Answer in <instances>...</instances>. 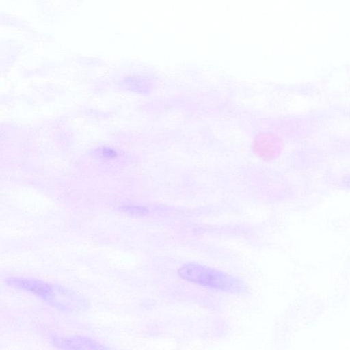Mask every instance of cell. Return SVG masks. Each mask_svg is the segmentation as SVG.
Wrapping results in <instances>:
<instances>
[{"mask_svg": "<svg viewBox=\"0 0 350 350\" xmlns=\"http://www.w3.org/2000/svg\"><path fill=\"white\" fill-rule=\"evenodd\" d=\"M178 274L189 282L217 291L236 294L244 293L247 291L245 284L241 279L198 263L182 265Z\"/></svg>", "mask_w": 350, "mask_h": 350, "instance_id": "6da1fadb", "label": "cell"}, {"mask_svg": "<svg viewBox=\"0 0 350 350\" xmlns=\"http://www.w3.org/2000/svg\"><path fill=\"white\" fill-rule=\"evenodd\" d=\"M94 153L96 156L103 159L115 158L118 155L115 150L109 147L99 148L95 150Z\"/></svg>", "mask_w": 350, "mask_h": 350, "instance_id": "277c9868", "label": "cell"}, {"mask_svg": "<svg viewBox=\"0 0 350 350\" xmlns=\"http://www.w3.org/2000/svg\"><path fill=\"white\" fill-rule=\"evenodd\" d=\"M118 209L126 214L133 216H144L149 212L148 208L145 206L133 204L122 205Z\"/></svg>", "mask_w": 350, "mask_h": 350, "instance_id": "3957f363", "label": "cell"}, {"mask_svg": "<svg viewBox=\"0 0 350 350\" xmlns=\"http://www.w3.org/2000/svg\"><path fill=\"white\" fill-rule=\"evenodd\" d=\"M52 344L62 349H106L108 347L86 336H54L51 338Z\"/></svg>", "mask_w": 350, "mask_h": 350, "instance_id": "7a4b0ae2", "label": "cell"}]
</instances>
